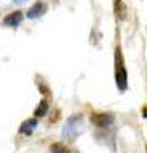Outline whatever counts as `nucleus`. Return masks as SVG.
I'll list each match as a JSON object with an SVG mask.
<instances>
[{
  "mask_svg": "<svg viewBox=\"0 0 147 153\" xmlns=\"http://www.w3.org/2000/svg\"><path fill=\"white\" fill-rule=\"evenodd\" d=\"M115 82L121 92H124L128 89V73H126V69L123 66V58H121L120 48H116V52H115Z\"/></svg>",
  "mask_w": 147,
  "mask_h": 153,
  "instance_id": "obj_2",
  "label": "nucleus"
},
{
  "mask_svg": "<svg viewBox=\"0 0 147 153\" xmlns=\"http://www.w3.org/2000/svg\"><path fill=\"white\" fill-rule=\"evenodd\" d=\"M50 152L52 153H71L63 143H53V145L50 147Z\"/></svg>",
  "mask_w": 147,
  "mask_h": 153,
  "instance_id": "obj_9",
  "label": "nucleus"
},
{
  "mask_svg": "<svg viewBox=\"0 0 147 153\" xmlns=\"http://www.w3.org/2000/svg\"><path fill=\"white\" fill-rule=\"evenodd\" d=\"M91 121L99 127V129H105V127H110L113 121H115V116L112 113H94L91 116Z\"/></svg>",
  "mask_w": 147,
  "mask_h": 153,
  "instance_id": "obj_3",
  "label": "nucleus"
},
{
  "mask_svg": "<svg viewBox=\"0 0 147 153\" xmlns=\"http://www.w3.org/2000/svg\"><path fill=\"white\" fill-rule=\"evenodd\" d=\"M26 0H15V3H18V5H21V3H24Z\"/></svg>",
  "mask_w": 147,
  "mask_h": 153,
  "instance_id": "obj_10",
  "label": "nucleus"
},
{
  "mask_svg": "<svg viewBox=\"0 0 147 153\" xmlns=\"http://www.w3.org/2000/svg\"><path fill=\"white\" fill-rule=\"evenodd\" d=\"M142 114H144V118H147V106H146L144 110H142Z\"/></svg>",
  "mask_w": 147,
  "mask_h": 153,
  "instance_id": "obj_11",
  "label": "nucleus"
},
{
  "mask_svg": "<svg viewBox=\"0 0 147 153\" xmlns=\"http://www.w3.org/2000/svg\"><path fill=\"white\" fill-rule=\"evenodd\" d=\"M82 127H84V118L81 116V114H78V116H71V118L66 119L65 126H63L62 137L65 140H74L79 134H81Z\"/></svg>",
  "mask_w": 147,
  "mask_h": 153,
  "instance_id": "obj_1",
  "label": "nucleus"
},
{
  "mask_svg": "<svg viewBox=\"0 0 147 153\" xmlns=\"http://www.w3.org/2000/svg\"><path fill=\"white\" fill-rule=\"evenodd\" d=\"M146 150H147V148H146Z\"/></svg>",
  "mask_w": 147,
  "mask_h": 153,
  "instance_id": "obj_12",
  "label": "nucleus"
},
{
  "mask_svg": "<svg viewBox=\"0 0 147 153\" xmlns=\"http://www.w3.org/2000/svg\"><path fill=\"white\" fill-rule=\"evenodd\" d=\"M115 15L118 16L120 19H124L126 18V7L121 0H115Z\"/></svg>",
  "mask_w": 147,
  "mask_h": 153,
  "instance_id": "obj_8",
  "label": "nucleus"
},
{
  "mask_svg": "<svg viewBox=\"0 0 147 153\" xmlns=\"http://www.w3.org/2000/svg\"><path fill=\"white\" fill-rule=\"evenodd\" d=\"M37 123H39V118H32V119H28V121H24L23 124L20 126V134H26V135H31L32 132H34Z\"/></svg>",
  "mask_w": 147,
  "mask_h": 153,
  "instance_id": "obj_6",
  "label": "nucleus"
},
{
  "mask_svg": "<svg viewBox=\"0 0 147 153\" xmlns=\"http://www.w3.org/2000/svg\"><path fill=\"white\" fill-rule=\"evenodd\" d=\"M23 18H24V15L21 13V11H13V13L7 15L5 18H3V24H7V26H10V27H16L21 24Z\"/></svg>",
  "mask_w": 147,
  "mask_h": 153,
  "instance_id": "obj_5",
  "label": "nucleus"
},
{
  "mask_svg": "<svg viewBox=\"0 0 147 153\" xmlns=\"http://www.w3.org/2000/svg\"><path fill=\"white\" fill-rule=\"evenodd\" d=\"M47 111H49V103L47 100H40V103L37 105V108L34 111V116L36 118H42V116H45L47 114Z\"/></svg>",
  "mask_w": 147,
  "mask_h": 153,
  "instance_id": "obj_7",
  "label": "nucleus"
},
{
  "mask_svg": "<svg viewBox=\"0 0 147 153\" xmlns=\"http://www.w3.org/2000/svg\"><path fill=\"white\" fill-rule=\"evenodd\" d=\"M45 11H47V5L44 2H37L28 10L26 16L29 19H36V18H40L42 15H45Z\"/></svg>",
  "mask_w": 147,
  "mask_h": 153,
  "instance_id": "obj_4",
  "label": "nucleus"
}]
</instances>
